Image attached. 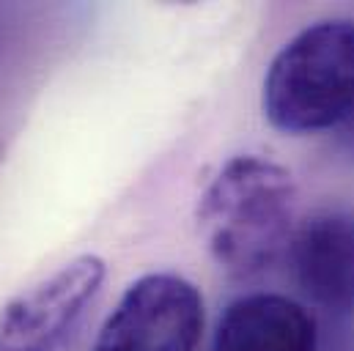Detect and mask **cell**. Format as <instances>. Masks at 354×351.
I'll use <instances>...</instances> for the list:
<instances>
[{
  "label": "cell",
  "instance_id": "3957f363",
  "mask_svg": "<svg viewBox=\"0 0 354 351\" xmlns=\"http://www.w3.org/2000/svg\"><path fill=\"white\" fill-rule=\"evenodd\" d=\"M203 321V294L192 280L149 272L127 285L91 351H195Z\"/></svg>",
  "mask_w": 354,
  "mask_h": 351
},
{
  "label": "cell",
  "instance_id": "6da1fadb",
  "mask_svg": "<svg viewBox=\"0 0 354 351\" xmlns=\"http://www.w3.org/2000/svg\"><path fill=\"white\" fill-rule=\"evenodd\" d=\"M198 234L225 274L248 280L277 261L297 228V181L261 154L231 157L198 198Z\"/></svg>",
  "mask_w": 354,
  "mask_h": 351
},
{
  "label": "cell",
  "instance_id": "5b68a950",
  "mask_svg": "<svg viewBox=\"0 0 354 351\" xmlns=\"http://www.w3.org/2000/svg\"><path fill=\"white\" fill-rule=\"evenodd\" d=\"M302 296L322 313L354 316V211L324 206L302 217L286 247Z\"/></svg>",
  "mask_w": 354,
  "mask_h": 351
},
{
  "label": "cell",
  "instance_id": "277c9868",
  "mask_svg": "<svg viewBox=\"0 0 354 351\" xmlns=\"http://www.w3.org/2000/svg\"><path fill=\"white\" fill-rule=\"evenodd\" d=\"M104 274V258L86 253L19 291L0 310V351H58L96 299Z\"/></svg>",
  "mask_w": 354,
  "mask_h": 351
},
{
  "label": "cell",
  "instance_id": "52a82bcc",
  "mask_svg": "<svg viewBox=\"0 0 354 351\" xmlns=\"http://www.w3.org/2000/svg\"><path fill=\"white\" fill-rule=\"evenodd\" d=\"M338 132H341V149L354 160V115L338 129Z\"/></svg>",
  "mask_w": 354,
  "mask_h": 351
},
{
  "label": "cell",
  "instance_id": "7a4b0ae2",
  "mask_svg": "<svg viewBox=\"0 0 354 351\" xmlns=\"http://www.w3.org/2000/svg\"><path fill=\"white\" fill-rule=\"evenodd\" d=\"M264 118L283 135L341 129L354 115V19L305 25L272 58L261 88Z\"/></svg>",
  "mask_w": 354,
  "mask_h": 351
},
{
  "label": "cell",
  "instance_id": "8992f818",
  "mask_svg": "<svg viewBox=\"0 0 354 351\" xmlns=\"http://www.w3.org/2000/svg\"><path fill=\"white\" fill-rule=\"evenodd\" d=\"M212 351H322L316 316L283 294H245L217 319Z\"/></svg>",
  "mask_w": 354,
  "mask_h": 351
}]
</instances>
